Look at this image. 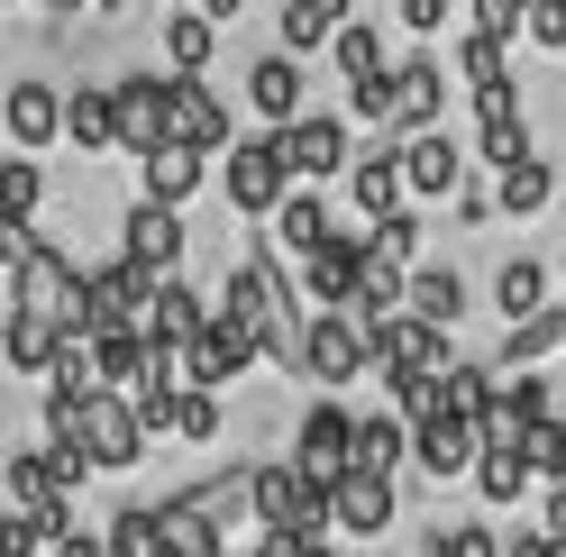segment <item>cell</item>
Segmentation results:
<instances>
[{
	"label": "cell",
	"mask_w": 566,
	"mask_h": 557,
	"mask_svg": "<svg viewBox=\"0 0 566 557\" xmlns=\"http://www.w3.org/2000/svg\"><path fill=\"white\" fill-rule=\"evenodd\" d=\"M0 265H10V311L55 320V329L83 338V284H92V265H74L64 248H46L38 229H0Z\"/></svg>",
	"instance_id": "cell-1"
},
{
	"label": "cell",
	"mask_w": 566,
	"mask_h": 557,
	"mask_svg": "<svg viewBox=\"0 0 566 557\" xmlns=\"http://www.w3.org/2000/svg\"><path fill=\"white\" fill-rule=\"evenodd\" d=\"M293 183H302V174H293V156H283L274 128H247L238 147L220 156V201H229L238 220H256V229L283 211V201H293Z\"/></svg>",
	"instance_id": "cell-2"
},
{
	"label": "cell",
	"mask_w": 566,
	"mask_h": 557,
	"mask_svg": "<svg viewBox=\"0 0 566 557\" xmlns=\"http://www.w3.org/2000/svg\"><path fill=\"white\" fill-rule=\"evenodd\" d=\"M46 430H83V448L101 458V475H137L156 448V421L137 411V393H92L83 411H46Z\"/></svg>",
	"instance_id": "cell-3"
},
{
	"label": "cell",
	"mask_w": 566,
	"mask_h": 557,
	"mask_svg": "<svg viewBox=\"0 0 566 557\" xmlns=\"http://www.w3.org/2000/svg\"><path fill=\"white\" fill-rule=\"evenodd\" d=\"M366 375H384V320H366V311H311V385L347 393Z\"/></svg>",
	"instance_id": "cell-4"
},
{
	"label": "cell",
	"mask_w": 566,
	"mask_h": 557,
	"mask_svg": "<svg viewBox=\"0 0 566 557\" xmlns=\"http://www.w3.org/2000/svg\"><path fill=\"white\" fill-rule=\"evenodd\" d=\"M156 284H165V274L128 265V256L92 265V284H83V338H119V329H147V320H156Z\"/></svg>",
	"instance_id": "cell-5"
},
{
	"label": "cell",
	"mask_w": 566,
	"mask_h": 557,
	"mask_svg": "<svg viewBox=\"0 0 566 557\" xmlns=\"http://www.w3.org/2000/svg\"><path fill=\"white\" fill-rule=\"evenodd\" d=\"M293 466L311 484H347V475H357V411H347L338 393L293 411Z\"/></svg>",
	"instance_id": "cell-6"
},
{
	"label": "cell",
	"mask_w": 566,
	"mask_h": 557,
	"mask_svg": "<svg viewBox=\"0 0 566 557\" xmlns=\"http://www.w3.org/2000/svg\"><path fill=\"white\" fill-rule=\"evenodd\" d=\"M74 119V92H55V83H38V74H19L10 83V101H0V128H10V156H46V147H64V128Z\"/></svg>",
	"instance_id": "cell-7"
},
{
	"label": "cell",
	"mask_w": 566,
	"mask_h": 557,
	"mask_svg": "<svg viewBox=\"0 0 566 557\" xmlns=\"http://www.w3.org/2000/svg\"><path fill=\"white\" fill-rule=\"evenodd\" d=\"M283 137V156H293L302 183H338L347 165H357V119L347 111H302L293 128H274Z\"/></svg>",
	"instance_id": "cell-8"
},
{
	"label": "cell",
	"mask_w": 566,
	"mask_h": 557,
	"mask_svg": "<svg viewBox=\"0 0 566 557\" xmlns=\"http://www.w3.org/2000/svg\"><path fill=\"white\" fill-rule=\"evenodd\" d=\"M366 265H375V248H366V220H357V229H338L329 248H311V256H302V293H311V311H357V293H366Z\"/></svg>",
	"instance_id": "cell-9"
},
{
	"label": "cell",
	"mask_w": 566,
	"mask_h": 557,
	"mask_svg": "<svg viewBox=\"0 0 566 557\" xmlns=\"http://www.w3.org/2000/svg\"><path fill=\"white\" fill-rule=\"evenodd\" d=\"M347 211H357L366 229L394 220V211H420V201H411V174H402V137H375V147L347 165Z\"/></svg>",
	"instance_id": "cell-10"
},
{
	"label": "cell",
	"mask_w": 566,
	"mask_h": 557,
	"mask_svg": "<svg viewBox=\"0 0 566 557\" xmlns=\"http://www.w3.org/2000/svg\"><path fill=\"white\" fill-rule=\"evenodd\" d=\"M174 137V74H119V156L128 165H147L156 147Z\"/></svg>",
	"instance_id": "cell-11"
},
{
	"label": "cell",
	"mask_w": 566,
	"mask_h": 557,
	"mask_svg": "<svg viewBox=\"0 0 566 557\" xmlns=\"http://www.w3.org/2000/svg\"><path fill=\"white\" fill-rule=\"evenodd\" d=\"M184 248H192V238H184V211L137 192V201H128V220H119V256H128V265H147V274H184Z\"/></svg>",
	"instance_id": "cell-12"
},
{
	"label": "cell",
	"mask_w": 566,
	"mask_h": 557,
	"mask_svg": "<svg viewBox=\"0 0 566 557\" xmlns=\"http://www.w3.org/2000/svg\"><path fill=\"white\" fill-rule=\"evenodd\" d=\"M256 366H265V338H256V329H238L229 311H220V320H210V329L184 347V375H192V385H220V393H229V385H247Z\"/></svg>",
	"instance_id": "cell-13"
},
{
	"label": "cell",
	"mask_w": 566,
	"mask_h": 557,
	"mask_svg": "<svg viewBox=\"0 0 566 557\" xmlns=\"http://www.w3.org/2000/svg\"><path fill=\"white\" fill-rule=\"evenodd\" d=\"M475 458H484V430L475 421H457V411H420V421H411V466L430 484L475 475Z\"/></svg>",
	"instance_id": "cell-14"
},
{
	"label": "cell",
	"mask_w": 566,
	"mask_h": 557,
	"mask_svg": "<svg viewBox=\"0 0 566 557\" xmlns=\"http://www.w3.org/2000/svg\"><path fill=\"white\" fill-rule=\"evenodd\" d=\"M156 539H165V557H229V530H220V512L201 503V484L156 494Z\"/></svg>",
	"instance_id": "cell-15"
},
{
	"label": "cell",
	"mask_w": 566,
	"mask_h": 557,
	"mask_svg": "<svg viewBox=\"0 0 566 557\" xmlns=\"http://www.w3.org/2000/svg\"><path fill=\"white\" fill-rule=\"evenodd\" d=\"M402 174H411V201H457L467 192V147L448 128H411L402 137Z\"/></svg>",
	"instance_id": "cell-16"
},
{
	"label": "cell",
	"mask_w": 566,
	"mask_h": 557,
	"mask_svg": "<svg viewBox=\"0 0 566 557\" xmlns=\"http://www.w3.org/2000/svg\"><path fill=\"white\" fill-rule=\"evenodd\" d=\"M394 521H402V475H347L338 484V539H394Z\"/></svg>",
	"instance_id": "cell-17"
},
{
	"label": "cell",
	"mask_w": 566,
	"mask_h": 557,
	"mask_svg": "<svg viewBox=\"0 0 566 557\" xmlns=\"http://www.w3.org/2000/svg\"><path fill=\"white\" fill-rule=\"evenodd\" d=\"M174 137H184V147H210V156L238 147L229 101H220V83H210V74H174Z\"/></svg>",
	"instance_id": "cell-18"
},
{
	"label": "cell",
	"mask_w": 566,
	"mask_h": 557,
	"mask_svg": "<svg viewBox=\"0 0 566 557\" xmlns=\"http://www.w3.org/2000/svg\"><path fill=\"white\" fill-rule=\"evenodd\" d=\"M467 484H475L493 512H512V503H530V494H548V475L530 466V448H521V439H484V458H475Z\"/></svg>",
	"instance_id": "cell-19"
},
{
	"label": "cell",
	"mask_w": 566,
	"mask_h": 557,
	"mask_svg": "<svg viewBox=\"0 0 566 557\" xmlns=\"http://www.w3.org/2000/svg\"><path fill=\"white\" fill-rule=\"evenodd\" d=\"M210 165H220L210 147H184V137H165V147H156L147 165H137V192H147V201H174V211H184V201H201Z\"/></svg>",
	"instance_id": "cell-20"
},
{
	"label": "cell",
	"mask_w": 566,
	"mask_h": 557,
	"mask_svg": "<svg viewBox=\"0 0 566 557\" xmlns=\"http://www.w3.org/2000/svg\"><path fill=\"white\" fill-rule=\"evenodd\" d=\"M439 111H448V74H439V46H420V55L394 64V128L402 137L411 128H439Z\"/></svg>",
	"instance_id": "cell-21"
},
{
	"label": "cell",
	"mask_w": 566,
	"mask_h": 557,
	"mask_svg": "<svg viewBox=\"0 0 566 557\" xmlns=\"http://www.w3.org/2000/svg\"><path fill=\"white\" fill-rule=\"evenodd\" d=\"M448 329L439 320H420V311H394L384 320V375H448Z\"/></svg>",
	"instance_id": "cell-22"
},
{
	"label": "cell",
	"mask_w": 566,
	"mask_h": 557,
	"mask_svg": "<svg viewBox=\"0 0 566 557\" xmlns=\"http://www.w3.org/2000/svg\"><path fill=\"white\" fill-rule=\"evenodd\" d=\"M210 320H220V302H210L192 274H165V284H156V320H147V338H156V347H192Z\"/></svg>",
	"instance_id": "cell-23"
},
{
	"label": "cell",
	"mask_w": 566,
	"mask_h": 557,
	"mask_svg": "<svg viewBox=\"0 0 566 557\" xmlns=\"http://www.w3.org/2000/svg\"><path fill=\"white\" fill-rule=\"evenodd\" d=\"M64 347H74V329L28 320V311H0V366H10V375H55Z\"/></svg>",
	"instance_id": "cell-24"
},
{
	"label": "cell",
	"mask_w": 566,
	"mask_h": 557,
	"mask_svg": "<svg viewBox=\"0 0 566 557\" xmlns=\"http://www.w3.org/2000/svg\"><path fill=\"white\" fill-rule=\"evenodd\" d=\"M247 111L265 128H293L302 119V55H256L247 64Z\"/></svg>",
	"instance_id": "cell-25"
},
{
	"label": "cell",
	"mask_w": 566,
	"mask_h": 557,
	"mask_svg": "<svg viewBox=\"0 0 566 557\" xmlns=\"http://www.w3.org/2000/svg\"><path fill=\"white\" fill-rule=\"evenodd\" d=\"M55 494H74V484L55 475L46 448H10V458H0V512H46Z\"/></svg>",
	"instance_id": "cell-26"
},
{
	"label": "cell",
	"mask_w": 566,
	"mask_h": 557,
	"mask_svg": "<svg viewBox=\"0 0 566 557\" xmlns=\"http://www.w3.org/2000/svg\"><path fill=\"white\" fill-rule=\"evenodd\" d=\"M548 357H566V302L530 311V320H503V375H539Z\"/></svg>",
	"instance_id": "cell-27"
},
{
	"label": "cell",
	"mask_w": 566,
	"mask_h": 557,
	"mask_svg": "<svg viewBox=\"0 0 566 557\" xmlns=\"http://www.w3.org/2000/svg\"><path fill=\"white\" fill-rule=\"evenodd\" d=\"M265 229H274V248L293 256V265H302L311 248H329V238H338V220H329V201H321V183H293V201H283V211H274Z\"/></svg>",
	"instance_id": "cell-28"
},
{
	"label": "cell",
	"mask_w": 566,
	"mask_h": 557,
	"mask_svg": "<svg viewBox=\"0 0 566 557\" xmlns=\"http://www.w3.org/2000/svg\"><path fill=\"white\" fill-rule=\"evenodd\" d=\"M74 156H119V83H74Z\"/></svg>",
	"instance_id": "cell-29"
},
{
	"label": "cell",
	"mask_w": 566,
	"mask_h": 557,
	"mask_svg": "<svg viewBox=\"0 0 566 557\" xmlns=\"http://www.w3.org/2000/svg\"><path fill=\"white\" fill-rule=\"evenodd\" d=\"M165 64H174V74H210V64H220V19L184 0V10L165 19Z\"/></svg>",
	"instance_id": "cell-30"
},
{
	"label": "cell",
	"mask_w": 566,
	"mask_h": 557,
	"mask_svg": "<svg viewBox=\"0 0 566 557\" xmlns=\"http://www.w3.org/2000/svg\"><path fill=\"white\" fill-rule=\"evenodd\" d=\"M439 411H457V421H493L503 411V366H448L439 375Z\"/></svg>",
	"instance_id": "cell-31"
},
{
	"label": "cell",
	"mask_w": 566,
	"mask_h": 557,
	"mask_svg": "<svg viewBox=\"0 0 566 557\" xmlns=\"http://www.w3.org/2000/svg\"><path fill=\"white\" fill-rule=\"evenodd\" d=\"M493 201H503V220H539V211H557V165L530 156V165H512V174H493Z\"/></svg>",
	"instance_id": "cell-32"
},
{
	"label": "cell",
	"mask_w": 566,
	"mask_h": 557,
	"mask_svg": "<svg viewBox=\"0 0 566 557\" xmlns=\"http://www.w3.org/2000/svg\"><path fill=\"white\" fill-rule=\"evenodd\" d=\"M347 19H357V0H283V55H311V46H329Z\"/></svg>",
	"instance_id": "cell-33"
},
{
	"label": "cell",
	"mask_w": 566,
	"mask_h": 557,
	"mask_svg": "<svg viewBox=\"0 0 566 557\" xmlns=\"http://www.w3.org/2000/svg\"><path fill=\"white\" fill-rule=\"evenodd\" d=\"M539 421H557L548 385H539V375H503V411L484 421V439H521V430H539Z\"/></svg>",
	"instance_id": "cell-34"
},
{
	"label": "cell",
	"mask_w": 566,
	"mask_h": 557,
	"mask_svg": "<svg viewBox=\"0 0 566 557\" xmlns=\"http://www.w3.org/2000/svg\"><path fill=\"white\" fill-rule=\"evenodd\" d=\"M548 274H557V265H539V256L493 265V311H503V320H530V311H548Z\"/></svg>",
	"instance_id": "cell-35"
},
{
	"label": "cell",
	"mask_w": 566,
	"mask_h": 557,
	"mask_svg": "<svg viewBox=\"0 0 566 557\" xmlns=\"http://www.w3.org/2000/svg\"><path fill=\"white\" fill-rule=\"evenodd\" d=\"M357 466H366V475H402V466H411V421H402V411L357 421Z\"/></svg>",
	"instance_id": "cell-36"
},
{
	"label": "cell",
	"mask_w": 566,
	"mask_h": 557,
	"mask_svg": "<svg viewBox=\"0 0 566 557\" xmlns=\"http://www.w3.org/2000/svg\"><path fill=\"white\" fill-rule=\"evenodd\" d=\"M411 311L439 320V329H457V320H467V274H457V265H411Z\"/></svg>",
	"instance_id": "cell-37"
},
{
	"label": "cell",
	"mask_w": 566,
	"mask_h": 557,
	"mask_svg": "<svg viewBox=\"0 0 566 557\" xmlns=\"http://www.w3.org/2000/svg\"><path fill=\"white\" fill-rule=\"evenodd\" d=\"M220 421H229V393L220 385H184V393H174V439H184V448H210Z\"/></svg>",
	"instance_id": "cell-38"
},
{
	"label": "cell",
	"mask_w": 566,
	"mask_h": 557,
	"mask_svg": "<svg viewBox=\"0 0 566 557\" xmlns=\"http://www.w3.org/2000/svg\"><path fill=\"white\" fill-rule=\"evenodd\" d=\"M38 201H46L38 156H10L0 165V229H38Z\"/></svg>",
	"instance_id": "cell-39"
},
{
	"label": "cell",
	"mask_w": 566,
	"mask_h": 557,
	"mask_svg": "<svg viewBox=\"0 0 566 557\" xmlns=\"http://www.w3.org/2000/svg\"><path fill=\"white\" fill-rule=\"evenodd\" d=\"M329 55H338L347 83H357V74H394V64H402V55H384V28L375 19H347L338 38H329Z\"/></svg>",
	"instance_id": "cell-40"
},
{
	"label": "cell",
	"mask_w": 566,
	"mask_h": 557,
	"mask_svg": "<svg viewBox=\"0 0 566 557\" xmlns=\"http://www.w3.org/2000/svg\"><path fill=\"white\" fill-rule=\"evenodd\" d=\"M201 503L220 512V530H256V466H229L201 484Z\"/></svg>",
	"instance_id": "cell-41"
},
{
	"label": "cell",
	"mask_w": 566,
	"mask_h": 557,
	"mask_svg": "<svg viewBox=\"0 0 566 557\" xmlns=\"http://www.w3.org/2000/svg\"><path fill=\"white\" fill-rule=\"evenodd\" d=\"M420 557H512V539L493 530V521H448V530L420 539Z\"/></svg>",
	"instance_id": "cell-42"
},
{
	"label": "cell",
	"mask_w": 566,
	"mask_h": 557,
	"mask_svg": "<svg viewBox=\"0 0 566 557\" xmlns=\"http://www.w3.org/2000/svg\"><path fill=\"white\" fill-rule=\"evenodd\" d=\"M457 74H467V92H475V83H503V74H512V38L467 28V38H457Z\"/></svg>",
	"instance_id": "cell-43"
},
{
	"label": "cell",
	"mask_w": 566,
	"mask_h": 557,
	"mask_svg": "<svg viewBox=\"0 0 566 557\" xmlns=\"http://www.w3.org/2000/svg\"><path fill=\"white\" fill-rule=\"evenodd\" d=\"M420 238H430V229H420V211H394V220H375V229H366V248H375L384 265H402V274H411V265H430V256H420Z\"/></svg>",
	"instance_id": "cell-44"
},
{
	"label": "cell",
	"mask_w": 566,
	"mask_h": 557,
	"mask_svg": "<svg viewBox=\"0 0 566 557\" xmlns=\"http://www.w3.org/2000/svg\"><path fill=\"white\" fill-rule=\"evenodd\" d=\"M111 548H119V557H165V539H156V503H119V512H111Z\"/></svg>",
	"instance_id": "cell-45"
},
{
	"label": "cell",
	"mask_w": 566,
	"mask_h": 557,
	"mask_svg": "<svg viewBox=\"0 0 566 557\" xmlns=\"http://www.w3.org/2000/svg\"><path fill=\"white\" fill-rule=\"evenodd\" d=\"M475 156L493 165V174H512V165H530L539 147H530V119H512V128H475Z\"/></svg>",
	"instance_id": "cell-46"
},
{
	"label": "cell",
	"mask_w": 566,
	"mask_h": 557,
	"mask_svg": "<svg viewBox=\"0 0 566 557\" xmlns=\"http://www.w3.org/2000/svg\"><path fill=\"white\" fill-rule=\"evenodd\" d=\"M38 448H46V458H55V475H64V484H74V494H83V484L101 475V458H92V448H83V430H46Z\"/></svg>",
	"instance_id": "cell-47"
},
{
	"label": "cell",
	"mask_w": 566,
	"mask_h": 557,
	"mask_svg": "<svg viewBox=\"0 0 566 557\" xmlns=\"http://www.w3.org/2000/svg\"><path fill=\"white\" fill-rule=\"evenodd\" d=\"M512 119H530L521 83H512V74H503V83H475V128H512Z\"/></svg>",
	"instance_id": "cell-48"
},
{
	"label": "cell",
	"mask_w": 566,
	"mask_h": 557,
	"mask_svg": "<svg viewBox=\"0 0 566 557\" xmlns=\"http://www.w3.org/2000/svg\"><path fill=\"white\" fill-rule=\"evenodd\" d=\"M521 46H530V55H566V0H539V10H530Z\"/></svg>",
	"instance_id": "cell-49"
},
{
	"label": "cell",
	"mask_w": 566,
	"mask_h": 557,
	"mask_svg": "<svg viewBox=\"0 0 566 557\" xmlns=\"http://www.w3.org/2000/svg\"><path fill=\"white\" fill-rule=\"evenodd\" d=\"M394 10H402V28H411L420 46H439V28H448V0H394Z\"/></svg>",
	"instance_id": "cell-50"
},
{
	"label": "cell",
	"mask_w": 566,
	"mask_h": 557,
	"mask_svg": "<svg viewBox=\"0 0 566 557\" xmlns=\"http://www.w3.org/2000/svg\"><path fill=\"white\" fill-rule=\"evenodd\" d=\"M38 548H46L38 521H28V512H0V557H38Z\"/></svg>",
	"instance_id": "cell-51"
},
{
	"label": "cell",
	"mask_w": 566,
	"mask_h": 557,
	"mask_svg": "<svg viewBox=\"0 0 566 557\" xmlns=\"http://www.w3.org/2000/svg\"><path fill=\"white\" fill-rule=\"evenodd\" d=\"M512 557H566V539L539 521V530H512Z\"/></svg>",
	"instance_id": "cell-52"
},
{
	"label": "cell",
	"mask_w": 566,
	"mask_h": 557,
	"mask_svg": "<svg viewBox=\"0 0 566 557\" xmlns=\"http://www.w3.org/2000/svg\"><path fill=\"white\" fill-rule=\"evenodd\" d=\"M46 557H119V548H111V530H74V539L46 548Z\"/></svg>",
	"instance_id": "cell-53"
},
{
	"label": "cell",
	"mask_w": 566,
	"mask_h": 557,
	"mask_svg": "<svg viewBox=\"0 0 566 557\" xmlns=\"http://www.w3.org/2000/svg\"><path fill=\"white\" fill-rule=\"evenodd\" d=\"M539 503H548V512H539V521H548V530H557V539H566V484H548V494H539Z\"/></svg>",
	"instance_id": "cell-54"
},
{
	"label": "cell",
	"mask_w": 566,
	"mask_h": 557,
	"mask_svg": "<svg viewBox=\"0 0 566 557\" xmlns=\"http://www.w3.org/2000/svg\"><path fill=\"white\" fill-rule=\"evenodd\" d=\"M38 10H55V19H83V10H101V0H38Z\"/></svg>",
	"instance_id": "cell-55"
},
{
	"label": "cell",
	"mask_w": 566,
	"mask_h": 557,
	"mask_svg": "<svg viewBox=\"0 0 566 557\" xmlns=\"http://www.w3.org/2000/svg\"><path fill=\"white\" fill-rule=\"evenodd\" d=\"M192 10H210V19H220V28H229V19L247 10V0H192Z\"/></svg>",
	"instance_id": "cell-56"
},
{
	"label": "cell",
	"mask_w": 566,
	"mask_h": 557,
	"mask_svg": "<svg viewBox=\"0 0 566 557\" xmlns=\"http://www.w3.org/2000/svg\"><path fill=\"white\" fill-rule=\"evenodd\" d=\"M557 484H566V448H557Z\"/></svg>",
	"instance_id": "cell-57"
},
{
	"label": "cell",
	"mask_w": 566,
	"mask_h": 557,
	"mask_svg": "<svg viewBox=\"0 0 566 557\" xmlns=\"http://www.w3.org/2000/svg\"><path fill=\"white\" fill-rule=\"evenodd\" d=\"M557 284H566V256H557Z\"/></svg>",
	"instance_id": "cell-58"
},
{
	"label": "cell",
	"mask_w": 566,
	"mask_h": 557,
	"mask_svg": "<svg viewBox=\"0 0 566 557\" xmlns=\"http://www.w3.org/2000/svg\"><path fill=\"white\" fill-rule=\"evenodd\" d=\"M229 557H238V548H229Z\"/></svg>",
	"instance_id": "cell-59"
}]
</instances>
